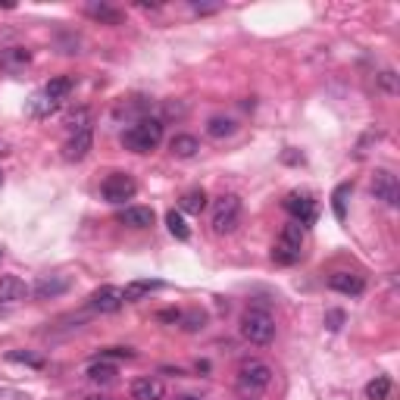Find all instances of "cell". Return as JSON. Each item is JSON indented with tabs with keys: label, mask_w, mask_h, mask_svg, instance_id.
Masks as SVG:
<instances>
[{
	"label": "cell",
	"mask_w": 400,
	"mask_h": 400,
	"mask_svg": "<svg viewBox=\"0 0 400 400\" xmlns=\"http://www.w3.org/2000/svg\"><path fill=\"white\" fill-rule=\"evenodd\" d=\"M163 141V119H153V116H141L129 131H122V144L131 153H150L159 148Z\"/></svg>",
	"instance_id": "cell-1"
},
{
	"label": "cell",
	"mask_w": 400,
	"mask_h": 400,
	"mask_svg": "<svg viewBox=\"0 0 400 400\" xmlns=\"http://www.w3.org/2000/svg\"><path fill=\"white\" fill-rule=\"evenodd\" d=\"M241 338L257 344V348H263V344H269L276 338V319L266 310H248L241 316Z\"/></svg>",
	"instance_id": "cell-2"
},
{
	"label": "cell",
	"mask_w": 400,
	"mask_h": 400,
	"mask_svg": "<svg viewBox=\"0 0 400 400\" xmlns=\"http://www.w3.org/2000/svg\"><path fill=\"white\" fill-rule=\"evenodd\" d=\"M241 216H244L241 197L222 194L216 200V206H213V231H216V235H231V231L241 225Z\"/></svg>",
	"instance_id": "cell-3"
},
{
	"label": "cell",
	"mask_w": 400,
	"mask_h": 400,
	"mask_svg": "<svg viewBox=\"0 0 400 400\" xmlns=\"http://www.w3.org/2000/svg\"><path fill=\"white\" fill-rule=\"evenodd\" d=\"M300 253H303V225L288 222L282 229V235H278L276 248H272V259L282 266H294L300 259Z\"/></svg>",
	"instance_id": "cell-4"
},
{
	"label": "cell",
	"mask_w": 400,
	"mask_h": 400,
	"mask_svg": "<svg viewBox=\"0 0 400 400\" xmlns=\"http://www.w3.org/2000/svg\"><path fill=\"white\" fill-rule=\"evenodd\" d=\"M238 385L248 394H259V391H266L272 385V369L266 363H259V359H244L241 369H238Z\"/></svg>",
	"instance_id": "cell-5"
},
{
	"label": "cell",
	"mask_w": 400,
	"mask_h": 400,
	"mask_svg": "<svg viewBox=\"0 0 400 400\" xmlns=\"http://www.w3.org/2000/svg\"><path fill=\"white\" fill-rule=\"evenodd\" d=\"M282 206L294 216L297 225H313L316 222V216H319V203H316V197H313L310 191H291V194H285Z\"/></svg>",
	"instance_id": "cell-6"
},
{
	"label": "cell",
	"mask_w": 400,
	"mask_h": 400,
	"mask_svg": "<svg viewBox=\"0 0 400 400\" xmlns=\"http://www.w3.org/2000/svg\"><path fill=\"white\" fill-rule=\"evenodd\" d=\"M100 194H103L106 203H125L138 194V182L129 176V172H113L106 176V182L100 185Z\"/></svg>",
	"instance_id": "cell-7"
},
{
	"label": "cell",
	"mask_w": 400,
	"mask_h": 400,
	"mask_svg": "<svg viewBox=\"0 0 400 400\" xmlns=\"http://www.w3.org/2000/svg\"><path fill=\"white\" fill-rule=\"evenodd\" d=\"M372 194L378 200H385L388 206H397L400 203V185H397V176L388 169H376L372 172Z\"/></svg>",
	"instance_id": "cell-8"
},
{
	"label": "cell",
	"mask_w": 400,
	"mask_h": 400,
	"mask_svg": "<svg viewBox=\"0 0 400 400\" xmlns=\"http://www.w3.org/2000/svg\"><path fill=\"white\" fill-rule=\"evenodd\" d=\"M122 303H125L122 288H116V285H103V288H97L94 294L88 297V306L94 313H119Z\"/></svg>",
	"instance_id": "cell-9"
},
{
	"label": "cell",
	"mask_w": 400,
	"mask_h": 400,
	"mask_svg": "<svg viewBox=\"0 0 400 400\" xmlns=\"http://www.w3.org/2000/svg\"><path fill=\"white\" fill-rule=\"evenodd\" d=\"M329 288L338 291V294H348V297H359L366 288L363 276H357V272H331L329 276Z\"/></svg>",
	"instance_id": "cell-10"
},
{
	"label": "cell",
	"mask_w": 400,
	"mask_h": 400,
	"mask_svg": "<svg viewBox=\"0 0 400 400\" xmlns=\"http://www.w3.org/2000/svg\"><path fill=\"white\" fill-rule=\"evenodd\" d=\"M69 285H72L69 276H44V278H38V285L31 288V294H35L38 300H53V297L66 294Z\"/></svg>",
	"instance_id": "cell-11"
},
{
	"label": "cell",
	"mask_w": 400,
	"mask_h": 400,
	"mask_svg": "<svg viewBox=\"0 0 400 400\" xmlns=\"http://www.w3.org/2000/svg\"><path fill=\"white\" fill-rule=\"evenodd\" d=\"M94 148V135H91V129L78 131V135H69V141H66L63 148V157L69 159V163H78V159L88 157V150Z\"/></svg>",
	"instance_id": "cell-12"
},
{
	"label": "cell",
	"mask_w": 400,
	"mask_h": 400,
	"mask_svg": "<svg viewBox=\"0 0 400 400\" xmlns=\"http://www.w3.org/2000/svg\"><path fill=\"white\" fill-rule=\"evenodd\" d=\"M29 297V285L19 276H3L0 278V303H19Z\"/></svg>",
	"instance_id": "cell-13"
},
{
	"label": "cell",
	"mask_w": 400,
	"mask_h": 400,
	"mask_svg": "<svg viewBox=\"0 0 400 400\" xmlns=\"http://www.w3.org/2000/svg\"><path fill=\"white\" fill-rule=\"evenodd\" d=\"M119 222L129 225V229H150L153 225V210L150 206H125L119 213Z\"/></svg>",
	"instance_id": "cell-14"
},
{
	"label": "cell",
	"mask_w": 400,
	"mask_h": 400,
	"mask_svg": "<svg viewBox=\"0 0 400 400\" xmlns=\"http://www.w3.org/2000/svg\"><path fill=\"white\" fill-rule=\"evenodd\" d=\"M166 388L159 378H135V385H131V397L135 400H163Z\"/></svg>",
	"instance_id": "cell-15"
},
{
	"label": "cell",
	"mask_w": 400,
	"mask_h": 400,
	"mask_svg": "<svg viewBox=\"0 0 400 400\" xmlns=\"http://www.w3.org/2000/svg\"><path fill=\"white\" fill-rule=\"evenodd\" d=\"M72 88H76V78L72 76H57V78H50V82L44 85V94H48L53 103H63V100L72 94Z\"/></svg>",
	"instance_id": "cell-16"
},
{
	"label": "cell",
	"mask_w": 400,
	"mask_h": 400,
	"mask_svg": "<svg viewBox=\"0 0 400 400\" xmlns=\"http://www.w3.org/2000/svg\"><path fill=\"white\" fill-rule=\"evenodd\" d=\"M163 288V282H157V278H141V282H129L122 288V297L125 303H135V300H141L144 294H150V291H159Z\"/></svg>",
	"instance_id": "cell-17"
},
{
	"label": "cell",
	"mask_w": 400,
	"mask_h": 400,
	"mask_svg": "<svg viewBox=\"0 0 400 400\" xmlns=\"http://www.w3.org/2000/svg\"><path fill=\"white\" fill-rule=\"evenodd\" d=\"M197 150H200V141H197L194 135H176L169 141V153H172V157H178V159L197 157Z\"/></svg>",
	"instance_id": "cell-18"
},
{
	"label": "cell",
	"mask_w": 400,
	"mask_h": 400,
	"mask_svg": "<svg viewBox=\"0 0 400 400\" xmlns=\"http://www.w3.org/2000/svg\"><path fill=\"white\" fill-rule=\"evenodd\" d=\"M85 13H88L91 19H97V22H103V25H122V13H119L116 6H110V3H88L85 6Z\"/></svg>",
	"instance_id": "cell-19"
},
{
	"label": "cell",
	"mask_w": 400,
	"mask_h": 400,
	"mask_svg": "<svg viewBox=\"0 0 400 400\" xmlns=\"http://www.w3.org/2000/svg\"><path fill=\"white\" fill-rule=\"evenodd\" d=\"M238 131V122L229 116H213L210 122H206V135L213 138V141H222V138H231Z\"/></svg>",
	"instance_id": "cell-20"
},
{
	"label": "cell",
	"mask_w": 400,
	"mask_h": 400,
	"mask_svg": "<svg viewBox=\"0 0 400 400\" xmlns=\"http://www.w3.org/2000/svg\"><path fill=\"white\" fill-rule=\"evenodd\" d=\"M206 210V191L203 188H194V191H185L182 200H178V213H191V216H197V213Z\"/></svg>",
	"instance_id": "cell-21"
},
{
	"label": "cell",
	"mask_w": 400,
	"mask_h": 400,
	"mask_svg": "<svg viewBox=\"0 0 400 400\" xmlns=\"http://www.w3.org/2000/svg\"><path fill=\"white\" fill-rule=\"evenodd\" d=\"M25 110H29V116L31 119H48L50 113H57L59 110V103H53V100L44 94V91H38L35 97L29 100V106H25Z\"/></svg>",
	"instance_id": "cell-22"
},
{
	"label": "cell",
	"mask_w": 400,
	"mask_h": 400,
	"mask_svg": "<svg viewBox=\"0 0 400 400\" xmlns=\"http://www.w3.org/2000/svg\"><path fill=\"white\" fill-rule=\"evenodd\" d=\"M29 63H31V53L25 48H10V50H3V57H0V66L10 69V72H19L22 66H29Z\"/></svg>",
	"instance_id": "cell-23"
},
{
	"label": "cell",
	"mask_w": 400,
	"mask_h": 400,
	"mask_svg": "<svg viewBox=\"0 0 400 400\" xmlns=\"http://www.w3.org/2000/svg\"><path fill=\"white\" fill-rule=\"evenodd\" d=\"M88 378L91 382H97V385H110L113 378H116V366L103 363V359H94V363L88 366Z\"/></svg>",
	"instance_id": "cell-24"
},
{
	"label": "cell",
	"mask_w": 400,
	"mask_h": 400,
	"mask_svg": "<svg viewBox=\"0 0 400 400\" xmlns=\"http://www.w3.org/2000/svg\"><path fill=\"white\" fill-rule=\"evenodd\" d=\"M166 225H169V231L178 238V241H188V238H191V225L185 222V216H182L178 210H169V213H166Z\"/></svg>",
	"instance_id": "cell-25"
},
{
	"label": "cell",
	"mask_w": 400,
	"mask_h": 400,
	"mask_svg": "<svg viewBox=\"0 0 400 400\" xmlns=\"http://www.w3.org/2000/svg\"><path fill=\"white\" fill-rule=\"evenodd\" d=\"M391 397V378L388 376H376L366 385V400H388Z\"/></svg>",
	"instance_id": "cell-26"
},
{
	"label": "cell",
	"mask_w": 400,
	"mask_h": 400,
	"mask_svg": "<svg viewBox=\"0 0 400 400\" xmlns=\"http://www.w3.org/2000/svg\"><path fill=\"white\" fill-rule=\"evenodd\" d=\"M350 191H353V185L344 182V185H338L335 194H331V206H335L338 222H344V219H348V194H350Z\"/></svg>",
	"instance_id": "cell-27"
},
{
	"label": "cell",
	"mask_w": 400,
	"mask_h": 400,
	"mask_svg": "<svg viewBox=\"0 0 400 400\" xmlns=\"http://www.w3.org/2000/svg\"><path fill=\"white\" fill-rule=\"evenodd\" d=\"M91 113L88 110H76V113H69L66 116V131L69 135H78V131H85V129H91Z\"/></svg>",
	"instance_id": "cell-28"
},
{
	"label": "cell",
	"mask_w": 400,
	"mask_h": 400,
	"mask_svg": "<svg viewBox=\"0 0 400 400\" xmlns=\"http://www.w3.org/2000/svg\"><path fill=\"white\" fill-rule=\"evenodd\" d=\"M178 322H182L185 331H191V335H194V331H203L206 313L203 310H188V313H182V319H178Z\"/></svg>",
	"instance_id": "cell-29"
},
{
	"label": "cell",
	"mask_w": 400,
	"mask_h": 400,
	"mask_svg": "<svg viewBox=\"0 0 400 400\" xmlns=\"http://www.w3.org/2000/svg\"><path fill=\"white\" fill-rule=\"evenodd\" d=\"M6 359H10V363H25V366H31V369H44V359L35 357V353H29V350H10Z\"/></svg>",
	"instance_id": "cell-30"
},
{
	"label": "cell",
	"mask_w": 400,
	"mask_h": 400,
	"mask_svg": "<svg viewBox=\"0 0 400 400\" xmlns=\"http://www.w3.org/2000/svg\"><path fill=\"white\" fill-rule=\"evenodd\" d=\"M97 359H103V363H110V359H135V350L131 348H106L97 353Z\"/></svg>",
	"instance_id": "cell-31"
},
{
	"label": "cell",
	"mask_w": 400,
	"mask_h": 400,
	"mask_svg": "<svg viewBox=\"0 0 400 400\" xmlns=\"http://www.w3.org/2000/svg\"><path fill=\"white\" fill-rule=\"evenodd\" d=\"M382 135H385L382 129H369L363 138H359V144H357V150H353V157H366V148H369L372 141H382Z\"/></svg>",
	"instance_id": "cell-32"
},
{
	"label": "cell",
	"mask_w": 400,
	"mask_h": 400,
	"mask_svg": "<svg viewBox=\"0 0 400 400\" xmlns=\"http://www.w3.org/2000/svg\"><path fill=\"white\" fill-rule=\"evenodd\" d=\"M378 82H382V88L388 91V94H397V76H394V69H385L382 76H378Z\"/></svg>",
	"instance_id": "cell-33"
},
{
	"label": "cell",
	"mask_w": 400,
	"mask_h": 400,
	"mask_svg": "<svg viewBox=\"0 0 400 400\" xmlns=\"http://www.w3.org/2000/svg\"><path fill=\"white\" fill-rule=\"evenodd\" d=\"M325 325H329L331 331H338V329L344 325V313H341V310H331L329 316H325Z\"/></svg>",
	"instance_id": "cell-34"
},
{
	"label": "cell",
	"mask_w": 400,
	"mask_h": 400,
	"mask_svg": "<svg viewBox=\"0 0 400 400\" xmlns=\"http://www.w3.org/2000/svg\"><path fill=\"white\" fill-rule=\"evenodd\" d=\"M178 319H182V313L178 310H163L159 313V322H178Z\"/></svg>",
	"instance_id": "cell-35"
},
{
	"label": "cell",
	"mask_w": 400,
	"mask_h": 400,
	"mask_svg": "<svg viewBox=\"0 0 400 400\" xmlns=\"http://www.w3.org/2000/svg\"><path fill=\"white\" fill-rule=\"evenodd\" d=\"M194 6V13H200V16H203V13H216L219 10V3H191Z\"/></svg>",
	"instance_id": "cell-36"
},
{
	"label": "cell",
	"mask_w": 400,
	"mask_h": 400,
	"mask_svg": "<svg viewBox=\"0 0 400 400\" xmlns=\"http://www.w3.org/2000/svg\"><path fill=\"white\" fill-rule=\"evenodd\" d=\"M0 400H25V394H19V391H0Z\"/></svg>",
	"instance_id": "cell-37"
},
{
	"label": "cell",
	"mask_w": 400,
	"mask_h": 400,
	"mask_svg": "<svg viewBox=\"0 0 400 400\" xmlns=\"http://www.w3.org/2000/svg\"><path fill=\"white\" fill-rule=\"evenodd\" d=\"M6 153H10V144H6V141H0V157H6Z\"/></svg>",
	"instance_id": "cell-38"
},
{
	"label": "cell",
	"mask_w": 400,
	"mask_h": 400,
	"mask_svg": "<svg viewBox=\"0 0 400 400\" xmlns=\"http://www.w3.org/2000/svg\"><path fill=\"white\" fill-rule=\"evenodd\" d=\"M88 400H113V397H103V394H94V397H88Z\"/></svg>",
	"instance_id": "cell-39"
},
{
	"label": "cell",
	"mask_w": 400,
	"mask_h": 400,
	"mask_svg": "<svg viewBox=\"0 0 400 400\" xmlns=\"http://www.w3.org/2000/svg\"><path fill=\"white\" fill-rule=\"evenodd\" d=\"M178 400H197V397H188V394H185V397H178Z\"/></svg>",
	"instance_id": "cell-40"
},
{
	"label": "cell",
	"mask_w": 400,
	"mask_h": 400,
	"mask_svg": "<svg viewBox=\"0 0 400 400\" xmlns=\"http://www.w3.org/2000/svg\"><path fill=\"white\" fill-rule=\"evenodd\" d=\"M0 185H3V176H0Z\"/></svg>",
	"instance_id": "cell-41"
},
{
	"label": "cell",
	"mask_w": 400,
	"mask_h": 400,
	"mask_svg": "<svg viewBox=\"0 0 400 400\" xmlns=\"http://www.w3.org/2000/svg\"><path fill=\"white\" fill-rule=\"evenodd\" d=\"M0 257H3V250H0Z\"/></svg>",
	"instance_id": "cell-42"
}]
</instances>
